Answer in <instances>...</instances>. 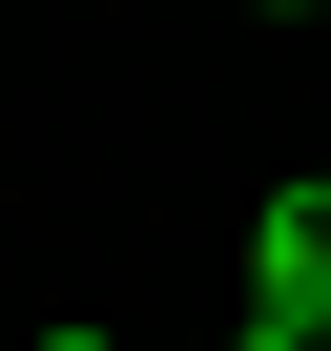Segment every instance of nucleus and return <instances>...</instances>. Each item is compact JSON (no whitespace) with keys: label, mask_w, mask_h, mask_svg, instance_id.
Instances as JSON below:
<instances>
[{"label":"nucleus","mask_w":331,"mask_h":351,"mask_svg":"<svg viewBox=\"0 0 331 351\" xmlns=\"http://www.w3.org/2000/svg\"><path fill=\"white\" fill-rule=\"evenodd\" d=\"M228 351H310V330H228Z\"/></svg>","instance_id":"f03ea898"},{"label":"nucleus","mask_w":331,"mask_h":351,"mask_svg":"<svg viewBox=\"0 0 331 351\" xmlns=\"http://www.w3.org/2000/svg\"><path fill=\"white\" fill-rule=\"evenodd\" d=\"M42 351H104V330H42Z\"/></svg>","instance_id":"7ed1b4c3"},{"label":"nucleus","mask_w":331,"mask_h":351,"mask_svg":"<svg viewBox=\"0 0 331 351\" xmlns=\"http://www.w3.org/2000/svg\"><path fill=\"white\" fill-rule=\"evenodd\" d=\"M249 330H310L331 351V186H269L249 207Z\"/></svg>","instance_id":"f257e3e1"}]
</instances>
